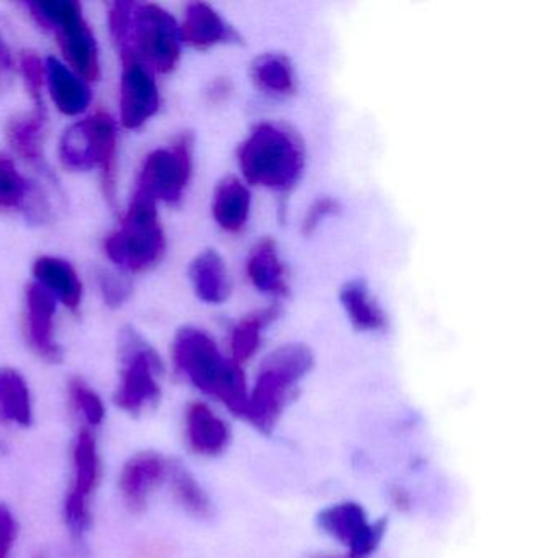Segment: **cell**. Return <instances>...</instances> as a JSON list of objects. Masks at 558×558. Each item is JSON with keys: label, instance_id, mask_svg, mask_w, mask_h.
Masks as SVG:
<instances>
[{"label": "cell", "instance_id": "obj_26", "mask_svg": "<svg viewBox=\"0 0 558 558\" xmlns=\"http://www.w3.org/2000/svg\"><path fill=\"white\" fill-rule=\"evenodd\" d=\"M279 313L277 306H270V308L251 313L234 326L233 335H231V352H233V361L238 365L250 361L256 354L260 344V335L267 326L276 322Z\"/></svg>", "mask_w": 558, "mask_h": 558}, {"label": "cell", "instance_id": "obj_5", "mask_svg": "<svg viewBox=\"0 0 558 558\" xmlns=\"http://www.w3.org/2000/svg\"><path fill=\"white\" fill-rule=\"evenodd\" d=\"M32 15L45 28L57 34L64 58L77 76L97 81L100 76L96 38L83 17V9L74 0H41L27 4Z\"/></svg>", "mask_w": 558, "mask_h": 558}, {"label": "cell", "instance_id": "obj_13", "mask_svg": "<svg viewBox=\"0 0 558 558\" xmlns=\"http://www.w3.org/2000/svg\"><path fill=\"white\" fill-rule=\"evenodd\" d=\"M27 302V338L31 348L51 364L63 361V349L53 338L57 300L40 283H32L25 292Z\"/></svg>", "mask_w": 558, "mask_h": 558}, {"label": "cell", "instance_id": "obj_18", "mask_svg": "<svg viewBox=\"0 0 558 558\" xmlns=\"http://www.w3.org/2000/svg\"><path fill=\"white\" fill-rule=\"evenodd\" d=\"M191 280L195 295L205 303L218 305L227 302L231 293L230 277L223 257L215 250H205L191 266Z\"/></svg>", "mask_w": 558, "mask_h": 558}, {"label": "cell", "instance_id": "obj_14", "mask_svg": "<svg viewBox=\"0 0 558 558\" xmlns=\"http://www.w3.org/2000/svg\"><path fill=\"white\" fill-rule=\"evenodd\" d=\"M181 32V40L198 50H207L215 45L227 44L236 38L233 28L220 17L214 8L204 2H194L185 12V21Z\"/></svg>", "mask_w": 558, "mask_h": 558}, {"label": "cell", "instance_id": "obj_22", "mask_svg": "<svg viewBox=\"0 0 558 558\" xmlns=\"http://www.w3.org/2000/svg\"><path fill=\"white\" fill-rule=\"evenodd\" d=\"M47 113L44 106H35L28 116L14 119L9 125L8 136L19 156L28 165L44 168V153H41V138H44Z\"/></svg>", "mask_w": 558, "mask_h": 558}, {"label": "cell", "instance_id": "obj_32", "mask_svg": "<svg viewBox=\"0 0 558 558\" xmlns=\"http://www.w3.org/2000/svg\"><path fill=\"white\" fill-rule=\"evenodd\" d=\"M100 292H102L104 300L107 305L112 308H119L126 300L132 295V283L126 277L119 276L116 272H109V270H102L99 272Z\"/></svg>", "mask_w": 558, "mask_h": 558}, {"label": "cell", "instance_id": "obj_3", "mask_svg": "<svg viewBox=\"0 0 558 558\" xmlns=\"http://www.w3.org/2000/svg\"><path fill=\"white\" fill-rule=\"evenodd\" d=\"M247 182L286 192L299 182L305 168V146L293 130L279 123H260L238 153Z\"/></svg>", "mask_w": 558, "mask_h": 558}, {"label": "cell", "instance_id": "obj_8", "mask_svg": "<svg viewBox=\"0 0 558 558\" xmlns=\"http://www.w3.org/2000/svg\"><path fill=\"white\" fill-rule=\"evenodd\" d=\"M192 175V140L182 135L171 148L151 153L143 162L136 192L175 204L181 201Z\"/></svg>", "mask_w": 558, "mask_h": 558}, {"label": "cell", "instance_id": "obj_37", "mask_svg": "<svg viewBox=\"0 0 558 558\" xmlns=\"http://www.w3.org/2000/svg\"><path fill=\"white\" fill-rule=\"evenodd\" d=\"M391 496H393L395 505L400 509L408 508V505H410V496L403 488H395Z\"/></svg>", "mask_w": 558, "mask_h": 558}, {"label": "cell", "instance_id": "obj_31", "mask_svg": "<svg viewBox=\"0 0 558 558\" xmlns=\"http://www.w3.org/2000/svg\"><path fill=\"white\" fill-rule=\"evenodd\" d=\"M64 519H66L68 527L71 535L77 544L84 542L90 524H93V514H90V505L86 499L76 498V496L68 495L64 501Z\"/></svg>", "mask_w": 558, "mask_h": 558}, {"label": "cell", "instance_id": "obj_36", "mask_svg": "<svg viewBox=\"0 0 558 558\" xmlns=\"http://www.w3.org/2000/svg\"><path fill=\"white\" fill-rule=\"evenodd\" d=\"M12 71V57L9 53L8 47L4 41L0 40V87L9 81V74Z\"/></svg>", "mask_w": 558, "mask_h": 558}, {"label": "cell", "instance_id": "obj_19", "mask_svg": "<svg viewBox=\"0 0 558 558\" xmlns=\"http://www.w3.org/2000/svg\"><path fill=\"white\" fill-rule=\"evenodd\" d=\"M251 210L250 189L243 181L230 175L223 181L218 182L215 189L214 202H211V211H214L215 221L230 233H238L246 225Z\"/></svg>", "mask_w": 558, "mask_h": 558}, {"label": "cell", "instance_id": "obj_35", "mask_svg": "<svg viewBox=\"0 0 558 558\" xmlns=\"http://www.w3.org/2000/svg\"><path fill=\"white\" fill-rule=\"evenodd\" d=\"M336 211H338V202L329 197L318 198L306 211L305 220H303V234L310 236L326 217L336 214Z\"/></svg>", "mask_w": 558, "mask_h": 558}, {"label": "cell", "instance_id": "obj_6", "mask_svg": "<svg viewBox=\"0 0 558 558\" xmlns=\"http://www.w3.org/2000/svg\"><path fill=\"white\" fill-rule=\"evenodd\" d=\"M61 161L74 171L102 169L104 192L116 198L117 126L106 113L83 120L66 130L61 140Z\"/></svg>", "mask_w": 558, "mask_h": 558}, {"label": "cell", "instance_id": "obj_39", "mask_svg": "<svg viewBox=\"0 0 558 558\" xmlns=\"http://www.w3.org/2000/svg\"><path fill=\"white\" fill-rule=\"evenodd\" d=\"M37 558H44V557H37Z\"/></svg>", "mask_w": 558, "mask_h": 558}, {"label": "cell", "instance_id": "obj_30", "mask_svg": "<svg viewBox=\"0 0 558 558\" xmlns=\"http://www.w3.org/2000/svg\"><path fill=\"white\" fill-rule=\"evenodd\" d=\"M70 395L73 403L83 411L90 426H97L106 417V408L96 391L90 390L84 380L73 378L70 384Z\"/></svg>", "mask_w": 558, "mask_h": 558}, {"label": "cell", "instance_id": "obj_23", "mask_svg": "<svg viewBox=\"0 0 558 558\" xmlns=\"http://www.w3.org/2000/svg\"><path fill=\"white\" fill-rule=\"evenodd\" d=\"M251 80L269 96H290L295 90V73L289 58L279 53L257 57L251 64Z\"/></svg>", "mask_w": 558, "mask_h": 558}, {"label": "cell", "instance_id": "obj_15", "mask_svg": "<svg viewBox=\"0 0 558 558\" xmlns=\"http://www.w3.org/2000/svg\"><path fill=\"white\" fill-rule=\"evenodd\" d=\"M185 424L189 444L195 452L201 456H218L227 449L230 429L207 404L192 403L185 414Z\"/></svg>", "mask_w": 558, "mask_h": 558}, {"label": "cell", "instance_id": "obj_29", "mask_svg": "<svg viewBox=\"0 0 558 558\" xmlns=\"http://www.w3.org/2000/svg\"><path fill=\"white\" fill-rule=\"evenodd\" d=\"M31 185L14 162L0 156V208H19L31 197Z\"/></svg>", "mask_w": 558, "mask_h": 558}, {"label": "cell", "instance_id": "obj_10", "mask_svg": "<svg viewBox=\"0 0 558 558\" xmlns=\"http://www.w3.org/2000/svg\"><path fill=\"white\" fill-rule=\"evenodd\" d=\"M159 109V90L155 76L138 61L123 60L120 86V116L125 129H140Z\"/></svg>", "mask_w": 558, "mask_h": 558}, {"label": "cell", "instance_id": "obj_21", "mask_svg": "<svg viewBox=\"0 0 558 558\" xmlns=\"http://www.w3.org/2000/svg\"><path fill=\"white\" fill-rule=\"evenodd\" d=\"M349 319L359 331H378L387 325L384 310L375 302L362 280H351L339 292Z\"/></svg>", "mask_w": 558, "mask_h": 558}, {"label": "cell", "instance_id": "obj_24", "mask_svg": "<svg viewBox=\"0 0 558 558\" xmlns=\"http://www.w3.org/2000/svg\"><path fill=\"white\" fill-rule=\"evenodd\" d=\"M100 476V460L97 442L89 429H83L74 446V485L70 495L90 501Z\"/></svg>", "mask_w": 558, "mask_h": 558}, {"label": "cell", "instance_id": "obj_34", "mask_svg": "<svg viewBox=\"0 0 558 558\" xmlns=\"http://www.w3.org/2000/svg\"><path fill=\"white\" fill-rule=\"evenodd\" d=\"M15 538H17V521L9 506L0 502V558L11 557Z\"/></svg>", "mask_w": 558, "mask_h": 558}, {"label": "cell", "instance_id": "obj_20", "mask_svg": "<svg viewBox=\"0 0 558 558\" xmlns=\"http://www.w3.org/2000/svg\"><path fill=\"white\" fill-rule=\"evenodd\" d=\"M34 274L38 283L53 296H58L68 308L77 310L83 299V283L66 260L45 256L35 263Z\"/></svg>", "mask_w": 558, "mask_h": 558}, {"label": "cell", "instance_id": "obj_17", "mask_svg": "<svg viewBox=\"0 0 558 558\" xmlns=\"http://www.w3.org/2000/svg\"><path fill=\"white\" fill-rule=\"evenodd\" d=\"M246 269L251 282L259 292L267 295H286L289 290L276 241L269 238L254 244L247 256Z\"/></svg>", "mask_w": 558, "mask_h": 558}, {"label": "cell", "instance_id": "obj_27", "mask_svg": "<svg viewBox=\"0 0 558 558\" xmlns=\"http://www.w3.org/2000/svg\"><path fill=\"white\" fill-rule=\"evenodd\" d=\"M172 492L182 508L195 518L207 519L214 514V506L201 483L192 475L187 466L181 462H169Z\"/></svg>", "mask_w": 558, "mask_h": 558}, {"label": "cell", "instance_id": "obj_1", "mask_svg": "<svg viewBox=\"0 0 558 558\" xmlns=\"http://www.w3.org/2000/svg\"><path fill=\"white\" fill-rule=\"evenodd\" d=\"M110 31L122 60L138 61L156 73L174 70L181 58V32L174 17L155 4L116 2Z\"/></svg>", "mask_w": 558, "mask_h": 558}, {"label": "cell", "instance_id": "obj_12", "mask_svg": "<svg viewBox=\"0 0 558 558\" xmlns=\"http://www.w3.org/2000/svg\"><path fill=\"white\" fill-rule=\"evenodd\" d=\"M169 476V462L161 453L140 452L123 466L120 475V492L126 506L133 512L143 511L148 506L149 496Z\"/></svg>", "mask_w": 558, "mask_h": 558}, {"label": "cell", "instance_id": "obj_25", "mask_svg": "<svg viewBox=\"0 0 558 558\" xmlns=\"http://www.w3.org/2000/svg\"><path fill=\"white\" fill-rule=\"evenodd\" d=\"M0 416L21 426L32 424L31 390L14 368L0 367Z\"/></svg>", "mask_w": 558, "mask_h": 558}, {"label": "cell", "instance_id": "obj_2", "mask_svg": "<svg viewBox=\"0 0 558 558\" xmlns=\"http://www.w3.org/2000/svg\"><path fill=\"white\" fill-rule=\"evenodd\" d=\"M175 367L198 390L218 398L236 416H246V377L236 362L225 359L207 332L197 328L179 329L172 344Z\"/></svg>", "mask_w": 558, "mask_h": 558}, {"label": "cell", "instance_id": "obj_28", "mask_svg": "<svg viewBox=\"0 0 558 558\" xmlns=\"http://www.w3.org/2000/svg\"><path fill=\"white\" fill-rule=\"evenodd\" d=\"M313 364H315V357H313L312 349L308 345L299 344V342L280 345L276 351L270 352L263 362L264 367L282 372L295 381L302 380L312 371Z\"/></svg>", "mask_w": 558, "mask_h": 558}, {"label": "cell", "instance_id": "obj_7", "mask_svg": "<svg viewBox=\"0 0 558 558\" xmlns=\"http://www.w3.org/2000/svg\"><path fill=\"white\" fill-rule=\"evenodd\" d=\"M120 359H122V385L116 393L117 407L126 413H143L155 408L161 398V388L156 375L162 374L158 352L133 329H123L120 335Z\"/></svg>", "mask_w": 558, "mask_h": 558}, {"label": "cell", "instance_id": "obj_16", "mask_svg": "<svg viewBox=\"0 0 558 558\" xmlns=\"http://www.w3.org/2000/svg\"><path fill=\"white\" fill-rule=\"evenodd\" d=\"M45 71L51 99L58 110L70 117L86 112L90 104V90L81 77L68 70L57 58H48Z\"/></svg>", "mask_w": 558, "mask_h": 558}, {"label": "cell", "instance_id": "obj_38", "mask_svg": "<svg viewBox=\"0 0 558 558\" xmlns=\"http://www.w3.org/2000/svg\"><path fill=\"white\" fill-rule=\"evenodd\" d=\"M308 558H355L351 554L336 555V554H315L310 555Z\"/></svg>", "mask_w": 558, "mask_h": 558}, {"label": "cell", "instance_id": "obj_33", "mask_svg": "<svg viewBox=\"0 0 558 558\" xmlns=\"http://www.w3.org/2000/svg\"><path fill=\"white\" fill-rule=\"evenodd\" d=\"M22 74H24L25 83H27L28 93L34 97L35 106H44V99H41V89H44L45 76V64L41 63L40 58L34 53L22 54L21 60Z\"/></svg>", "mask_w": 558, "mask_h": 558}, {"label": "cell", "instance_id": "obj_4", "mask_svg": "<svg viewBox=\"0 0 558 558\" xmlns=\"http://www.w3.org/2000/svg\"><path fill=\"white\" fill-rule=\"evenodd\" d=\"M104 247L117 266L133 272L156 266L166 251L165 231L159 223L156 201L135 192L122 227L107 238Z\"/></svg>", "mask_w": 558, "mask_h": 558}, {"label": "cell", "instance_id": "obj_9", "mask_svg": "<svg viewBox=\"0 0 558 558\" xmlns=\"http://www.w3.org/2000/svg\"><path fill=\"white\" fill-rule=\"evenodd\" d=\"M319 525L332 537L348 545L349 554L355 558H368L380 544L385 534V521H367L357 502H341L319 514Z\"/></svg>", "mask_w": 558, "mask_h": 558}, {"label": "cell", "instance_id": "obj_11", "mask_svg": "<svg viewBox=\"0 0 558 558\" xmlns=\"http://www.w3.org/2000/svg\"><path fill=\"white\" fill-rule=\"evenodd\" d=\"M296 384L299 381L292 380L282 372L260 365V374L251 391L244 417L263 433H270L280 420Z\"/></svg>", "mask_w": 558, "mask_h": 558}]
</instances>
